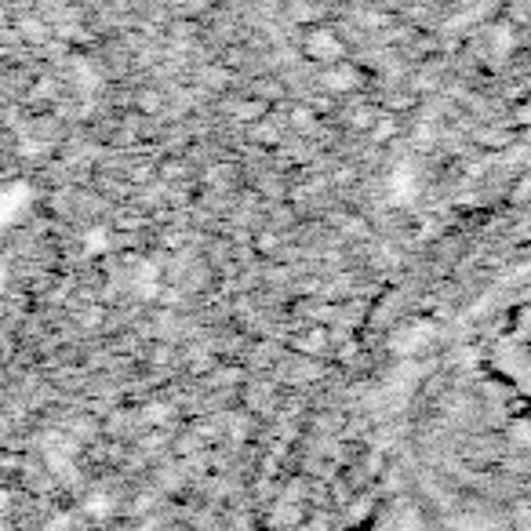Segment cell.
<instances>
[{"label":"cell","instance_id":"obj_1","mask_svg":"<svg viewBox=\"0 0 531 531\" xmlns=\"http://www.w3.org/2000/svg\"><path fill=\"white\" fill-rule=\"evenodd\" d=\"M342 44L331 37V33H310V41H306V55H313V59H321V62H339L342 59Z\"/></svg>","mask_w":531,"mask_h":531},{"label":"cell","instance_id":"obj_2","mask_svg":"<svg viewBox=\"0 0 531 531\" xmlns=\"http://www.w3.org/2000/svg\"><path fill=\"white\" fill-rule=\"evenodd\" d=\"M321 81H324V88H331V91H350V84H353V70H350V66H335V70L324 73Z\"/></svg>","mask_w":531,"mask_h":531},{"label":"cell","instance_id":"obj_3","mask_svg":"<svg viewBox=\"0 0 531 531\" xmlns=\"http://www.w3.org/2000/svg\"><path fill=\"white\" fill-rule=\"evenodd\" d=\"M324 342H328V339H324V331H321V328H313L310 335H306V339H299L295 346H299V350L306 353V357H310V353L324 350Z\"/></svg>","mask_w":531,"mask_h":531},{"label":"cell","instance_id":"obj_4","mask_svg":"<svg viewBox=\"0 0 531 531\" xmlns=\"http://www.w3.org/2000/svg\"><path fill=\"white\" fill-rule=\"evenodd\" d=\"M390 135H397V121L382 117V124H375V139H390Z\"/></svg>","mask_w":531,"mask_h":531},{"label":"cell","instance_id":"obj_5","mask_svg":"<svg viewBox=\"0 0 531 531\" xmlns=\"http://www.w3.org/2000/svg\"><path fill=\"white\" fill-rule=\"evenodd\" d=\"M291 124H295V128H302V131H310L313 128V113L310 110H295V113H291Z\"/></svg>","mask_w":531,"mask_h":531},{"label":"cell","instance_id":"obj_6","mask_svg":"<svg viewBox=\"0 0 531 531\" xmlns=\"http://www.w3.org/2000/svg\"><path fill=\"white\" fill-rule=\"evenodd\" d=\"M477 139H481L484 146H502V142H506V135H499V131H481Z\"/></svg>","mask_w":531,"mask_h":531},{"label":"cell","instance_id":"obj_7","mask_svg":"<svg viewBox=\"0 0 531 531\" xmlns=\"http://www.w3.org/2000/svg\"><path fill=\"white\" fill-rule=\"evenodd\" d=\"M371 121H375V117H371L368 110H361V113H353V128H371Z\"/></svg>","mask_w":531,"mask_h":531},{"label":"cell","instance_id":"obj_8","mask_svg":"<svg viewBox=\"0 0 531 531\" xmlns=\"http://www.w3.org/2000/svg\"><path fill=\"white\" fill-rule=\"evenodd\" d=\"M517 121H521V124H531V99L524 102V106H517Z\"/></svg>","mask_w":531,"mask_h":531}]
</instances>
